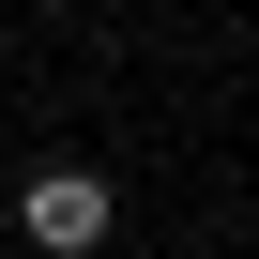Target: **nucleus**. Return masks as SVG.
I'll use <instances>...</instances> for the list:
<instances>
[{"label":"nucleus","mask_w":259,"mask_h":259,"mask_svg":"<svg viewBox=\"0 0 259 259\" xmlns=\"http://www.w3.org/2000/svg\"><path fill=\"white\" fill-rule=\"evenodd\" d=\"M16 229H31V259H92L122 229V198H107V168H31L16 183Z\"/></svg>","instance_id":"1"}]
</instances>
